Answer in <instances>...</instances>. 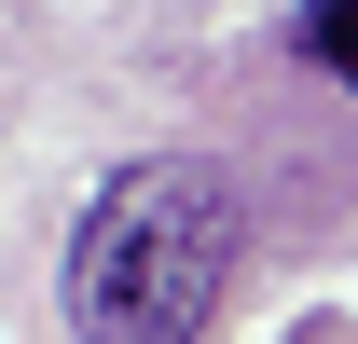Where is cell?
<instances>
[{"instance_id":"6da1fadb","label":"cell","mask_w":358,"mask_h":344,"mask_svg":"<svg viewBox=\"0 0 358 344\" xmlns=\"http://www.w3.org/2000/svg\"><path fill=\"white\" fill-rule=\"evenodd\" d=\"M248 261V193L207 152H152L69 234V331L83 344H193Z\"/></svg>"},{"instance_id":"7a4b0ae2","label":"cell","mask_w":358,"mask_h":344,"mask_svg":"<svg viewBox=\"0 0 358 344\" xmlns=\"http://www.w3.org/2000/svg\"><path fill=\"white\" fill-rule=\"evenodd\" d=\"M289 55H303V69H331V83L358 96V0H303V14H289Z\"/></svg>"}]
</instances>
